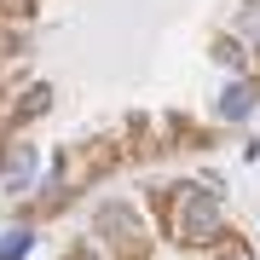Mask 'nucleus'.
<instances>
[{
	"mask_svg": "<svg viewBox=\"0 0 260 260\" xmlns=\"http://www.w3.org/2000/svg\"><path fill=\"white\" fill-rule=\"evenodd\" d=\"M174 232L185 243H214L220 237V197L203 185H185L174 197Z\"/></svg>",
	"mask_w": 260,
	"mask_h": 260,
	"instance_id": "f257e3e1",
	"label": "nucleus"
},
{
	"mask_svg": "<svg viewBox=\"0 0 260 260\" xmlns=\"http://www.w3.org/2000/svg\"><path fill=\"white\" fill-rule=\"evenodd\" d=\"M29 168H35V150H29V145L6 150V179H12V185H29Z\"/></svg>",
	"mask_w": 260,
	"mask_h": 260,
	"instance_id": "f03ea898",
	"label": "nucleus"
},
{
	"mask_svg": "<svg viewBox=\"0 0 260 260\" xmlns=\"http://www.w3.org/2000/svg\"><path fill=\"white\" fill-rule=\"evenodd\" d=\"M220 110H225V116H249V110H254V93H249L243 81L225 87V93H220Z\"/></svg>",
	"mask_w": 260,
	"mask_h": 260,
	"instance_id": "7ed1b4c3",
	"label": "nucleus"
},
{
	"mask_svg": "<svg viewBox=\"0 0 260 260\" xmlns=\"http://www.w3.org/2000/svg\"><path fill=\"white\" fill-rule=\"evenodd\" d=\"M23 249H29V232H6L0 237V260H23Z\"/></svg>",
	"mask_w": 260,
	"mask_h": 260,
	"instance_id": "20e7f679",
	"label": "nucleus"
},
{
	"mask_svg": "<svg viewBox=\"0 0 260 260\" xmlns=\"http://www.w3.org/2000/svg\"><path fill=\"white\" fill-rule=\"evenodd\" d=\"M249 41L260 47V12H249Z\"/></svg>",
	"mask_w": 260,
	"mask_h": 260,
	"instance_id": "39448f33",
	"label": "nucleus"
},
{
	"mask_svg": "<svg viewBox=\"0 0 260 260\" xmlns=\"http://www.w3.org/2000/svg\"><path fill=\"white\" fill-rule=\"evenodd\" d=\"M220 260H254V254H243V249H232V254H220Z\"/></svg>",
	"mask_w": 260,
	"mask_h": 260,
	"instance_id": "423d86ee",
	"label": "nucleus"
}]
</instances>
